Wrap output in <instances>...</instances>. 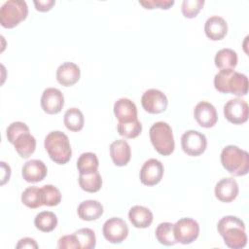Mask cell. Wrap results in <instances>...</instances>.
Instances as JSON below:
<instances>
[{"mask_svg":"<svg viewBox=\"0 0 249 249\" xmlns=\"http://www.w3.org/2000/svg\"><path fill=\"white\" fill-rule=\"evenodd\" d=\"M110 156L115 165H126L131 158V150L129 144L124 139L114 141L110 145Z\"/></svg>","mask_w":249,"mask_h":249,"instance_id":"obj_20","label":"cell"},{"mask_svg":"<svg viewBox=\"0 0 249 249\" xmlns=\"http://www.w3.org/2000/svg\"><path fill=\"white\" fill-rule=\"evenodd\" d=\"M199 234V225L192 218H181L174 224V236L177 242L187 245L193 243Z\"/></svg>","mask_w":249,"mask_h":249,"instance_id":"obj_8","label":"cell"},{"mask_svg":"<svg viewBox=\"0 0 249 249\" xmlns=\"http://www.w3.org/2000/svg\"><path fill=\"white\" fill-rule=\"evenodd\" d=\"M114 114L118 123H128L137 120V107L133 101L123 97L114 104Z\"/></svg>","mask_w":249,"mask_h":249,"instance_id":"obj_18","label":"cell"},{"mask_svg":"<svg viewBox=\"0 0 249 249\" xmlns=\"http://www.w3.org/2000/svg\"><path fill=\"white\" fill-rule=\"evenodd\" d=\"M141 104L146 112L150 114H160L166 110L168 100L162 91L156 89H150L143 93Z\"/></svg>","mask_w":249,"mask_h":249,"instance_id":"obj_11","label":"cell"},{"mask_svg":"<svg viewBox=\"0 0 249 249\" xmlns=\"http://www.w3.org/2000/svg\"><path fill=\"white\" fill-rule=\"evenodd\" d=\"M128 219L133 227L137 229H146L153 222V213L145 206L135 205L129 209Z\"/></svg>","mask_w":249,"mask_h":249,"instance_id":"obj_21","label":"cell"},{"mask_svg":"<svg viewBox=\"0 0 249 249\" xmlns=\"http://www.w3.org/2000/svg\"><path fill=\"white\" fill-rule=\"evenodd\" d=\"M16 248L17 249H20V248H34V249H37L38 244L36 243L35 239H33V238L23 237V238L18 240V244L16 245Z\"/></svg>","mask_w":249,"mask_h":249,"instance_id":"obj_39","label":"cell"},{"mask_svg":"<svg viewBox=\"0 0 249 249\" xmlns=\"http://www.w3.org/2000/svg\"><path fill=\"white\" fill-rule=\"evenodd\" d=\"M21 202L28 208L35 209L43 205L41 188L31 186L26 188L21 194Z\"/></svg>","mask_w":249,"mask_h":249,"instance_id":"obj_30","label":"cell"},{"mask_svg":"<svg viewBox=\"0 0 249 249\" xmlns=\"http://www.w3.org/2000/svg\"><path fill=\"white\" fill-rule=\"evenodd\" d=\"M237 53L231 49H222L215 55V65L221 69H234L237 65Z\"/></svg>","mask_w":249,"mask_h":249,"instance_id":"obj_24","label":"cell"},{"mask_svg":"<svg viewBox=\"0 0 249 249\" xmlns=\"http://www.w3.org/2000/svg\"><path fill=\"white\" fill-rule=\"evenodd\" d=\"M76 235L81 249H92L95 247L96 244V237L95 233L91 229L83 228L74 232Z\"/></svg>","mask_w":249,"mask_h":249,"instance_id":"obj_33","label":"cell"},{"mask_svg":"<svg viewBox=\"0 0 249 249\" xmlns=\"http://www.w3.org/2000/svg\"><path fill=\"white\" fill-rule=\"evenodd\" d=\"M238 184L233 178H223L215 186V196L222 202H231L238 195Z\"/></svg>","mask_w":249,"mask_h":249,"instance_id":"obj_15","label":"cell"},{"mask_svg":"<svg viewBox=\"0 0 249 249\" xmlns=\"http://www.w3.org/2000/svg\"><path fill=\"white\" fill-rule=\"evenodd\" d=\"M181 147L188 156L197 157L205 152L207 139L203 133L197 130H187L181 137Z\"/></svg>","mask_w":249,"mask_h":249,"instance_id":"obj_7","label":"cell"},{"mask_svg":"<svg viewBox=\"0 0 249 249\" xmlns=\"http://www.w3.org/2000/svg\"><path fill=\"white\" fill-rule=\"evenodd\" d=\"M214 87L222 93L245 96L248 92V78L233 69H221L214 76Z\"/></svg>","mask_w":249,"mask_h":249,"instance_id":"obj_2","label":"cell"},{"mask_svg":"<svg viewBox=\"0 0 249 249\" xmlns=\"http://www.w3.org/2000/svg\"><path fill=\"white\" fill-rule=\"evenodd\" d=\"M164 168L162 163L156 159H150L144 162L140 169V181L145 186H155L162 179Z\"/></svg>","mask_w":249,"mask_h":249,"instance_id":"obj_12","label":"cell"},{"mask_svg":"<svg viewBox=\"0 0 249 249\" xmlns=\"http://www.w3.org/2000/svg\"><path fill=\"white\" fill-rule=\"evenodd\" d=\"M34 225L43 232H51L57 226V217L52 211H42L35 216Z\"/></svg>","mask_w":249,"mask_h":249,"instance_id":"obj_26","label":"cell"},{"mask_svg":"<svg viewBox=\"0 0 249 249\" xmlns=\"http://www.w3.org/2000/svg\"><path fill=\"white\" fill-rule=\"evenodd\" d=\"M204 5V0H184L182 2L181 11L185 18H196Z\"/></svg>","mask_w":249,"mask_h":249,"instance_id":"obj_34","label":"cell"},{"mask_svg":"<svg viewBox=\"0 0 249 249\" xmlns=\"http://www.w3.org/2000/svg\"><path fill=\"white\" fill-rule=\"evenodd\" d=\"M204 32L212 41L222 40L228 33L227 21L220 16H212L205 21Z\"/></svg>","mask_w":249,"mask_h":249,"instance_id":"obj_19","label":"cell"},{"mask_svg":"<svg viewBox=\"0 0 249 249\" xmlns=\"http://www.w3.org/2000/svg\"><path fill=\"white\" fill-rule=\"evenodd\" d=\"M64 106V96L55 88L46 89L41 96V107L47 114L53 115L59 113Z\"/></svg>","mask_w":249,"mask_h":249,"instance_id":"obj_13","label":"cell"},{"mask_svg":"<svg viewBox=\"0 0 249 249\" xmlns=\"http://www.w3.org/2000/svg\"><path fill=\"white\" fill-rule=\"evenodd\" d=\"M45 149L53 161L57 164L67 163L72 157L68 136L59 130L50 132L44 141Z\"/></svg>","mask_w":249,"mask_h":249,"instance_id":"obj_3","label":"cell"},{"mask_svg":"<svg viewBox=\"0 0 249 249\" xmlns=\"http://www.w3.org/2000/svg\"><path fill=\"white\" fill-rule=\"evenodd\" d=\"M78 181L81 189L88 193H96L102 187V178L98 171L89 174H80Z\"/></svg>","mask_w":249,"mask_h":249,"instance_id":"obj_28","label":"cell"},{"mask_svg":"<svg viewBox=\"0 0 249 249\" xmlns=\"http://www.w3.org/2000/svg\"><path fill=\"white\" fill-rule=\"evenodd\" d=\"M217 230L228 247L241 249L246 246L247 235L245 225L238 217L229 215L221 218L217 224Z\"/></svg>","mask_w":249,"mask_h":249,"instance_id":"obj_1","label":"cell"},{"mask_svg":"<svg viewBox=\"0 0 249 249\" xmlns=\"http://www.w3.org/2000/svg\"><path fill=\"white\" fill-rule=\"evenodd\" d=\"M77 213L79 218L84 221H94L102 216L103 206L97 200L88 199L79 204Z\"/></svg>","mask_w":249,"mask_h":249,"instance_id":"obj_22","label":"cell"},{"mask_svg":"<svg viewBox=\"0 0 249 249\" xmlns=\"http://www.w3.org/2000/svg\"><path fill=\"white\" fill-rule=\"evenodd\" d=\"M43 205L56 206L61 201V193L53 185H45L41 187Z\"/></svg>","mask_w":249,"mask_h":249,"instance_id":"obj_32","label":"cell"},{"mask_svg":"<svg viewBox=\"0 0 249 249\" xmlns=\"http://www.w3.org/2000/svg\"><path fill=\"white\" fill-rule=\"evenodd\" d=\"M29 132V127L22 122H13L9 124L6 130L7 139L11 144H14L16 139L22 133Z\"/></svg>","mask_w":249,"mask_h":249,"instance_id":"obj_35","label":"cell"},{"mask_svg":"<svg viewBox=\"0 0 249 249\" xmlns=\"http://www.w3.org/2000/svg\"><path fill=\"white\" fill-rule=\"evenodd\" d=\"M139 4L143 6L145 9H162V10H168L171 6L174 4V0H141L139 1Z\"/></svg>","mask_w":249,"mask_h":249,"instance_id":"obj_36","label":"cell"},{"mask_svg":"<svg viewBox=\"0 0 249 249\" xmlns=\"http://www.w3.org/2000/svg\"><path fill=\"white\" fill-rule=\"evenodd\" d=\"M1 170H2V174H1V185H5L6 182L9 181L10 177H11V168L10 166L4 162V161H1Z\"/></svg>","mask_w":249,"mask_h":249,"instance_id":"obj_40","label":"cell"},{"mask_svg":"<svg viewBox=\"0 0 249 249\" xmlns=\"http://www.w3.org/2000/svg\"><path fill=\"white\" fill-rule=\"evenodd\" d=\"M150 140L155 150L162 155L169 156L173 153L175 142L171 126L165 122L155 123L149 130Z\"/></svg>","mask_w":249,"mask_h":249,"instance_id":"obj_5","label":"cell"},{"mask_svg":"<svg viewBox=\"0 0 249 249\" xmlns=\"http://www.w3.org/2000/svg\"><path fill=\"white\" fill-rule=\"evenodd\" d=\"M194 117L196 123L201 127L205 128L213 127L218 121L215 107L207 101H200L196 105L194 109Z\"/></svg>","mask_w":249,"mask_h":249,"instance_id":"obj_14","label":"cell"},{"mask_svg":"<svg viewBox=\"0 0 249 249\" xmlns=\"http://www.w3.org/2000/svg\"><path fill=\"white\" fill-rule=\"evenodd\" d=\"M102 233L108 242L119 244L127 237L128 227L123 219L112 217L103 224Z\"/></svg>","mask_w":249,"mask_h":249,"instance_id":"obj_9","label":"cell"},{"mask_svg":"<svg viewBox=\"0 0 249 249\" xmlns=\"http://www.w3.org/2000/svg\"><path fill=\"white\" fill-rule=\"evenodd\" d=\"M57 247L59 249H81L80 243L74 233L61 236L58 239Z\"/></svg>","mask_w":249,"mask_h":249,"instance_id":"obj_37","label":"cell"},{"mask_svg":"<svg viewBox=\"0 0 249 249\" xmlns=\"http://www.w3.org/2000/svg\"><path fill=\"white\" fill-rule=\"evenodd\" d=\"M55 4L54 0H39V1H34L35 9L39 12H48L50 11L53 6Z\"/></svg>","mask_w":249,"mask_h":249,"instance_id":"obj_38","label":"cell"},{"mask_svg":"<svg viewBox=\"0 0 249 249\" xmlns=\"http://www.w3.org/2000/svg\"><path fill=\"white\" fill-rule=\"evenodd\" d=\"M157 240L165 246H172L177 243L174 236V225L169 222H163L158 225L156 231Z\"/></svg>","mask_w":249,"mask_h":249,"instance_id":"obj_29","label":"cell"},{"mask_svg":"<svg viewBox=\"0 0 249 249\" xmlns=\"http://www.w3.org/2000/svg\"><path fill=\"white\" fill-rule=\"evenodd\" d=\"M117 130L121 136L127 139H132L136 138L141 133L142 124L138 119L128 123H118Z\"/></svg>","mask_w":249,"mask_h":249,"instance_id":"obj_31","label":"cell"},{"mask_svg":"<svg viewBox=\"0 0 249 249\" xmlns=\"http://www.w3.org/2000/svg\"><path fill=\"white\" fill-rule=\"evenodd\" d=\"M221 163L231 175L244 176L249 171V154L237 146H226L221 153Z\"/></svg>","mask_w":249,"mask_h":249,"instance_id":"obj_4","label":"cell"},{"mask_svg":"<svg viewBox=\"0 0 249 249\" xmlns=\"http://www.w3.org/2000/svg\"><path fill=\"white\" fill-rule=\"evenodd\" d=\"M47 172L46 164L40 160H30L21 168V175L28 183H37L44 180Z\"/></svg>","mask_w":249,"mask_h":249,"instance_id":"obj_16","label":"cell"},{"mask_svg":"<svg viewBox=\"0 0 249 249\" xmlns=\"http://www.w3.org/2000/svg\"><path fill=\"white\" fill-rule=\"evenodd\" d=\"M15 149L22 159H28L36 149V139L29 132L20 134L14 143Z\"/></svg>","mask_w":249,"mask_h":249,"instance_id":"obj_23","label":"cell"},{"mask_svg":"<svg viewBox=\"0 0 249 249\" xmlns=\"http://www.w3.org/2000/svg\"><path fill=\"white\" fill-rule=\"evenodd\" d=\"M28 7L22 0H8L0 8V23L4 28H14L27 18Z\"/></svg>","mask_w":249,"mask_h":249,"instance_id":"obj_6","label":"cell"},{"mask_svg":"<svg viewBox=\"0 0 249 249\" xmlns=\"http://www.w3.org/2000/svg\"><path fill=\"white\" fill-rule=\"evenodd\" d=\"M249 115L248 104L241 98L230 99L224 105L225 118L233 124H241L247 122Z\"/></svg>","mask_w":249,"mask_h":249,"instance_id":"obj_10","label":"cell"},{"mask_svg":"<svg viewBox=\"0 0 249 249\" xmlns=\"http://www.w3.org/2000/svg\"><path fill=\"white\" fill-rule=\"evenodd\" d=\"M99 161L94 153H83L77 160V168L80 174H89L98 171Z\"/></svg>","mask_w":249,"mask_h":249,"instance_id":"obj_27","label":"cell"},{"mask_svg":"<svg viewBox=\"0 0 249 249\" xmlns=\"http://www.w3.org/2000/svg\"><path fill=\"white\" fill-rule=\"evenodd\" d=\"M63 122L68 130L78 132L84 127L85 118L80 109L73 107L65 112Z\"/></svg>","mask_w":249,"mask_h":249,"instance_id":"obj_25","label":"cell"},{"mask_svg":"<svg viewBox=\"0 0 249 249\" xmlns=\"http://www.w3.org/2000/svg\"><path fill=\"white\" fill-rule=\"evenodd\" d=\"M81 77V70L74 62H63L56 70V80L63 87L75 85Z\"/></svg>","mask_w":249,"mask_h":249,"instance_id":"obj_17","label":"cell"}]
</instances>
